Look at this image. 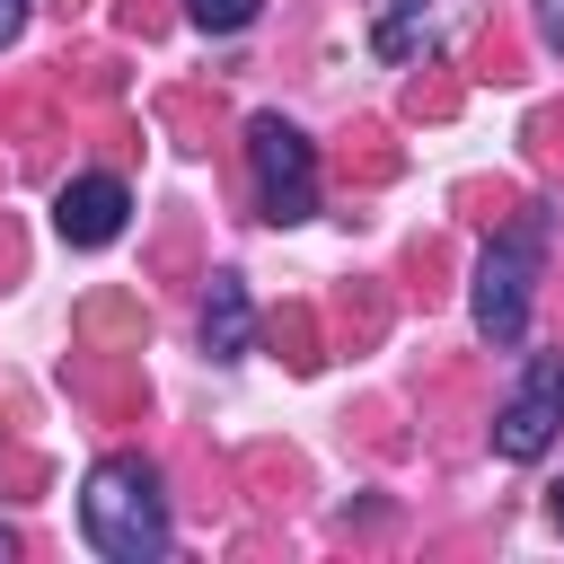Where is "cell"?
Masks as SVG:
<instances>
[{"label":"cell","instance_id":"obj_1","mask_svg":"<svg viewBox=\"0 0 564 564\" xmlns=\"http://www.w3.org/2000/svg\"><path fill=\"white\" fill-rule=\"evenodd\" d=\"M79 529L106 564H159L167 555V494H159V467L141 449H106L79 485Z\"/></svg>","mask_w":564,"mask_h":564},{"label":"cell","instance_id":"obj_2","mask_svg":"<svg viewBox=\"0 0 564 564\" xmlns=\"http://www.w3.org/2000/svg\"><path fill=\"white\" fill-rule=\"evenodd\" d=\"M538 264H546V220H538V212H520V220L476 256V291H467V308H476V335H485V344H520V335H529Z\"/></svg>","mask_w":564,"mask_h":564},{"label":"cell","instance_id":"obj_3","mask_svg":"<svg viewBox=\"0 0 564 564\" xmlns=\"http://www.w3.org/2000/svg\"><path fill=\"white\" fill-rule=\"evenodd\" d=\"M247 167H256V203L273 229H300L317 220V150L291 115H256L247 123Z\"/></svg>","mask_w":564,"mask_h":564},{"label":"cell","instance_id":"obj_4","mask_svg":"<svg viewBox=\"0 0 564 564\" xmlns=\"http://www.w3.org/2000/svg\"><path fill=\"white\" fill-rule=\"evenodd\" d=\"M555 423H564V361H529L520 397L494 414V449H502L511 467H529V458H546Z\"/></svg>","mask_w":564,"mask_h":564},{"label":"cell","instance_id":"obj_5","mask_svg":"<svg viewBox=\"0 0 564 564\" xmlns=\"http://www.w3.org/2000/svg\"><path fill=\"white\" fill-rule=\"evenodd\" d=\"M123 220H132V185L106 176V167H88V176H70V185L53 194V229H62V247H115Z\"/></svg>","mask_w":564,"mask_h":564},{"label":"cell","instance_id":"obj_6","mask_svg":"<svg viewBox=\"0 0 564 564\" xmlns=\"http://www.w3.org/2000/svg\"><path fill=\"white\" fill-rule=\"evenodd\" d=\"M247 344H256L247 282H238V273H212V291H203V352H212V361H247Z\"/></svg>","mask_w":564,"mask_h":564},{"label":"cell","instance_id":"obj_7","mask_svg":"<svg viewBox=\"0 0 564 564\" xmlns=\"http://www.w3.org/2000/svg\"><path fill=\"white\" fill-rule=\"evenodd\" d=\"M423 9H432V0H379V26H370L379 62H405V53L423 44Z\"/></svg>","mask_w":564,"mask_h":564},{"label":"cell","instance_id":"obj_8","mask_svg":"<svg viewBox=\"0 0 564 564\" xmlns=\"http://www.w3.org/2000/svg\"><path fill=\"white\" fill-rule=\"evenodd\" d=\"M256 9H264V0H185V18H194L203 35H238V26H256Z\"/></svg>","mask_w":564,"mask_h":564},{"label":"cell","instance_id":"obj_9","mask_svg":"<svg viewBox=\"0 0 564 564\" xmlns=\"http://www.w3.org/2000/svg\"><path fill=\"white\" fill-rule=\"evenodd\" d=\"M538 35H546V44H564V0H538Z\"/></svg>","mask_w":564,"mask_h":564},{"label":"cell","instance_id":"obj_10","mask_svg":"<svg viewBox=\"0 0 564 564\" xmlns=\"http://www.w3.org/2000/svg\"><path fill=\"white\" fill-rule=\"evenodd\" d=\"M18 26H26V0H0V44H18Z\"/></svg>","mask_w":564,"mask_h":564},{"label":"cell","instance_id":"obj_11","mask_svg":"<svg viewBox=\"0 0 564 564\" xmlns=\"http://www.w3.org/2000/svg\"><path fill=\"white\" fill-rule=\"evenodd\" d=\"M9 555H18V529H9V520H0V564H9Z\"/></svg>","mask_w":564,"mask_h":564},{"label":"cell","instance_id":"obj_12","mask_svg":"<svg viewBox=\"0 0 564 564\" xmlns=\"http://www.w3.org/2000/svg\"><path fill=\"white\" fill-rule=\"evenodd\" d=\"M546 511H555V529H564V485H546Z\"/></svg>","mask_w":564,"mask_h":564}]
</instances>
